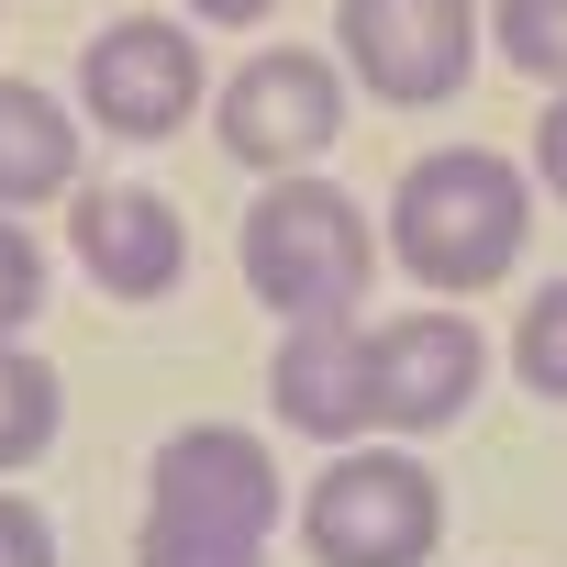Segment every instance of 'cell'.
I'll return each instance as SVG.
<instances>
[{"label":"cell","mask_w":567,"mask_h":567,"mask_svg":"<svg viewBox=\"0 0 567 567\" xmlns=\"http://www.w3.org/2000/svg\"><path fill=\"white\" fill-rule=\"evenodd\" d=\"M0 567H56V523H45V501L12 489V478H0Z\"/></svg>","instance_id":"cell-16"},{"label":"cell","mask_w":567,"mask_h":567,"mask_svg":"<svg viewBox=\"0 0 567 567\" xmlns=\"http://www.w3.org/2000/svg\"><path fill=\"white\" fill-rule=\"evenodd\" d=\"M346 101H357V79H346L323 45H256V56L212 90V134H223V156L256 167V178H301L312 156H334Z\"/></svg>","instance_id":"cell-5"},{"label":"cell","mask_w":567,"mask_h":567,"mask_svg":"<svg viewBox=\"0 0 567 567\" xmlns=\"http://www.w3.org/2000/svg\"><path fill=\"white\" fill-rule=\"evenodd\" d=\"M512 379H523L534 401H567V267L512 312Z\"/></svg>","instance_id":"cell-14"},{"label":"cell","mask_w":567,"mask_h":567,"mask_svg":"<svg viewBox=\"0 0 567 567\" xmlns=\"http://www.w3.org/2000/svg\"><path fill=\"white\" fill-rule=\"evenodd\" d=\"M334 68L390 112H434L478 68V0H334Z\"/></svg>","instance_id":"cell-8"},{"label":"cell","mask_w":567,"mask_h":567,"mask_svg":"<svg viewBox=\"0 0 567 567\" xmlns=\"http://www.w3.org/2000/svg\"><path fill=\"white\" fill-rule=\"evenodd\" d=\"M267 412L301 445H368L379 434V390H368V323H278L267 357Z\"/></svg>","instance_id":"cell-10"},{"label":"cell","mask_w":567,"mask_h":567,"mask_svg":"<svg viewBox=\"0 0 567 567\" xmlns=\"http://www.w3.org/2000/svg\"><path fill=\"white\" fill-rule=\"evenodd\" d=\"M79 112L45 79H0V212H45L79 189Z\"/></svg>","instance_id":"cell-11"},{"label":"cell","mask_w":567,"mask_h":567,"mask_svg":"<svg viewBox=\"0 0 567 567\" xmlns=\"http://www.w3.org/2000/svg\"><path fill=\"white\" fill-rule=\"evenodd\" d=\"M56 423H68V379H56L34 346H0V478L34 467V456L56 445Z\"/></svg>","instance_id":"cell-12"},{"label":"cell","mask_w":567,"mask_h":567,"mask_svg":"<svg viewBox=\"0 0 567 567\" xmlns=\"http://www.w3.org/2000/svg\"><path fill=\"white\" fill-rule=\"evenodd\" d=\"M200 101H212L200 23L112 12V23L79 45V123H90V134H112V145H167Z\"/></svg>","instance_id":"cell-6"},{"label":"cell","mask_w":567,"mask_h":567,"mask_svg":"<svg viewBox=\"0 0 567 567\" xmlns=\"http://www.w3.org/2000/svg\"><path fill=\"white\" fill-rule=\"evenodd\" d=\"M290 523L267 434L245 423H178L145 456V512H134V567H267V534Z\"/></svg>","instance_id":"cell-2"},{"label":"cell","mask_w":567,"mask_h":567,"mask_svg":"<svg viewBox=\"0 0 567 567\" xmlns=\"http://www.w3.org/2000/svg\"><path fill=\"white\" fill-rule=\"evenodd\" d=\"M290 523H301L312 567H423L445 545V478L423 467V445L368 434V445H334L312 467Z\"/></svg>","instance_id":"cell-4"},{"label":"cell","mask_w":567,"mask_h":567,"mask_svg":"<svg viewBox=\"0 0 567 567\" xmlns=\"http://www.w3.org/2000/svg\"><path fill=\"white\" fill-rule=\"evenodd\" d=\"M68 256L101 301H167L189 278V223H178L167 189L101 178V189H68Z\"/></svg>","instance_id":"cell-9"},{"label":"cell","mask_w":567,"mask_h":567,"mask_svg":"<svg viewBox=\"0 0 567 567\" xmlns=\"http://www.w3.org/2000/svg\"><path fill=\"white\" fill-rule=\"evenodd\" d=\"M478 45L534 79V90H567V0H478Z\"/></svg>","instance_id":"cell-13"},{"label":"cell","mask_w":567,"mask_h":567,"mask_svg":"<svg viewBox=\"0 0 567 567\" xmlns=\"http://www.w3.org/2000/svg\"><path fill=\"white\" fill-rule=\"evenodd\" d=\"M368 390H379V434L390 445H434L445 423L478 412L489 390V334L467 301H412L390 323H368Z\"/></svg>","instance_id":"cell-7"},{"label":"cell","mask_w":567,"mask_h":567,"mask_svg":"<svg viewBox=\"0 0 567 567\" xmlns=\"http://www.w3.org/2000/svg\"><path fill=\"white\" fill-rule=\"evenodd\" d=\"M234 267L245 290L278 312V323H368V290H379V223L334 189V178H267L234 223Z\"/></svg>","instance_id":"cell-3"},{"label":"cell","mask_w":567,"mask_h":567,"mask_svg":"<svg viewBox=\"0 0 567 567\" xmlns=\"http://www.w3.org/2000/svg\"><path fill=\"white\" fill-rule=\"evenodd\" d=\"M189 23H223V34H245V23H278V0H178Z\"/></svg>","instance_id":"cell-18"},{"label":"cell","mask_w":567,"mask_h":567,"mask_svg":"<svg viewBox=\"0 0 567 567\" xmlns=\"http://www.w3.org/2000/svg\"><path fill=\"white\" fill-rule=\"evenodd\" d=\"M534 189H545V200H567V90L534 112Z\"/></svg>","instance_id":"cell-17"},{"label":"cell","mask_w":567,"mask_h":567,"mask_svg":"<svg viewBox=\"0 0 567 567\" xmlns=\"http://www.w3.org/2000/svg\"><path fill=\"white\" fill-rule=\"evenodd\" d=\"M534 245V167H512L501 145H434L390 178V223H379V256L434 301H467V290H501Z\"/></svg>","instance_id":"cell-1"},{"label":"cell","mask_w":567,"mask_h":567,"mask_svg":"<svg viewBox=\"0 0 567 567\" xmlns=\"http://www.w3.org/2000/svg\"><path fill=\"white\" fill-rule=\"evenodd\" d=\"M34 312H45V245L23 212H0V346H23Z\"/></svg>","instance_id":"cell-15"}]
</instances>
